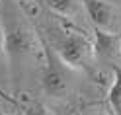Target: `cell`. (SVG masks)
Returning a JSON list of instances; mask_svg holds the SVG:
<instances>
[{
    "mask_svg": "<svg viewBox=\"0 0 121 115\" xmlns=\"http://www.w3.org/2000/svg\"><path fill=\"white\" fill-rule=\"evenodd\" d=\"M2 31H4V53L8 60V68L14 74L22 68L24 60L33 57L41 45L39 35L22 16L16 4H6L2 14Z\"/></svg>",
    "mask_w": 121,
    "mask_h": 115,
    "instance_id": "cell-1",
    "label": "cell"
},
{
    "mask_svg": "<svg viewBox=\"0 0 121 115\" xmlns=\"http://www.w3.org/2000/svg\"><path fill=\"white\" fill-rule=\"evenodd\" d=\"M41 47L45 53V64L41 70V90L45 96L60 99L70 90V70L72 68H69L59 59V55L53 51V47L45 39H41Z\"/></svg>",
    "mask_w": 121,
    "mask_h": 115,
    "instance_id": "cell-2",
    "label": "cell"
},
{
    "mask_svg": "<svg viewBox=\"0 0 121 115\" xmlns=\"http://www.w3.org/2000/svg\"><path fill=\"white\" fill-rule=\"evenodd\" d=\"M49 45L59 55V59L72 70H80L88 63V59L94 55L92 41L86 35L74 31H65L63 35H57V39Z\"/></svg>",
    "mask_w": 121,
    "mask_h": 115,
    "instance_id": "cell-3",
    "label": "cell"
},
{
    "mask_svg": "<svg viewBox=\"0 0 121 115\" xmlns=\"http://www.w3.org/2000/svg\"><path fill=\"white\" fill-rule=\"evenodd\" d=\"M82 8L94 29L113 31L117 21V8L108 0H82Z\"/></svg>",
    "mask_w": 121,
    "mask_h": 115,
    "instance_id": "cell-4",
    "label": "cell"
},
{
    "mask_svg": "<svg viewBox=\"0 0 121 115\" xmlns=\"http://www.w3.org/2000/svg\"><path fill=\"white\" fill-rule=\"evenodd\" d=\"M94 55L100 59H115L121 55V35L115 31H102L94 29V41H92Z\"/></svg>",
    "mask_w": 121,
    "mask_h": 115,
    "instance_id": "cell-5",
    "label": "cell"
},
{
    "mask_svg": "<svg viewBox=\"0 0 121 115\" xmlns=\"http://www.w3.org/2000/svg\"><path fill=\"white\" fill-rule=\"evenodd\" d=\"M43 2L51 12H55L63 18H78L80 10H84L82 0H43Z\"/></svg>",
    "mask_w": 121,
    "mask_h": 115,
    "instance_id": "cell-6",
    "label": "cell"
},
{
    "mask_svg": "<svg viewBox=\"0 0 121 115\" xmlns=\"http://www.w3.org/2000/svg\"><path fill=\"white\" fill-rule=\"evenodd\" d=\"M108 102L115 115H121V66H113V82L108 92Z\"/></svg>",
    "mask_w": 121,
    "mask_h": 115,
    "instance_id": "cell-7",
    "label": "cell"
},
{
    "mask_svg": "<svg viewBox=\"0 0 121 115\" xmlns=\"http://www.w3.org/2000/svg\"><path fill=\"white\" fill-rule=\"evenodd\" d=\"M18 107H20L22 115H51V111L43 103H37V102H33V103H18Z\"/></svg>",
    "mask_w": 121,
    "mask_h": 115,
    "instance_id": "cell-8",
    "label": "cell"
},
{
    "mask_svg": "<svg viewBox=\"0 0 121 115\" xmlns=\"http://www.w3.org/2000/svg\"><path fill=\"white\" fill-rule=\"evenodd\" d=\"M6 63L8 66V60H6V53H4V31H2V21H0V64Z\"/></svg>",
    "mask_w": 121,
    "mask_h": 115,
    "instance_id": "cell-9",
    "label": "cell"
},
{
    "mask_svg": "<svg viewBox=\"0 0 121 115\" xmlns=\"http://www.w3.org/2000/svg\"><path fill=\"white\" fill-rule=\"evenodd\" d=\"M82 115H102V113H98V111H86V113H82Z\"/></svg>",
    "mask_w": 121,
    "mask_h": 115,
    "instance_id": "cell-10",
    "label": "cell"
},
{
    "mask_svg": "<svg viewBox=\"0 0 121 115\" xmlns=\"http://www.w3.org/2000/svg\"><path fill=\"white\" fill-rule=\"evenodd\" d=\"M24 2H29V0H16V4H24Z\"/></svg>",
    "mask_w": 121,
    "mask_h": 115,
    "instance_id": "cell-11",
    "label": "cell"
},
{
    "mask_svg": "<svg viewBox=\"0 0 121 115\" xmlns=\"http://www.w3.org/2000/svg\"><path fill=\"white\" fill-rule=\"evenodd\" d=\"M0 115H6V113H2V111H0Z\"/></svg>",
    "mask_w": 121,
    "mask_h": 115,
    "instance_id": "cell-12",
    "label": "cell"
},
{
    "mask_svg": "<svg viewBox=\"0 0 121 115\" xmlns=\"http://www.w3.org/2000/svg\"><path fill=\"white\" fill-rule=\"evenodd\" d=\"M119 2H121V0H119Z\"/></svg>",
    "mask_w": 121,
    "mask_h": 115,
    "instance_id": "cell-13",
    "label": "cell"
},
{
    "mask_svg": "<svg viewBox=\"0 0 121 115\" xmlns=\"http://www.w3.org/2000/svg\"><path fill=\"white\" fill-rule=\"evenodd\" d=\"M119 57H121V55H119Z\"/></svg>",
    "mask_w": 121,
    "mask_h": 115,
    "instance_id": "cell-14",
    "label": "cell"
}]
</instances>
